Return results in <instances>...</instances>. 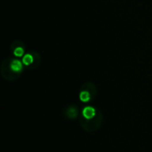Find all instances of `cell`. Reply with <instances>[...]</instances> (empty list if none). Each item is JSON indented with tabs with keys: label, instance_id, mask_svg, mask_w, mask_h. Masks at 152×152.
I'll return each instance as SVG.
<instances>
[{
	"label": "cell",
	"instance_id": "6da1fadb",
	"mask_svg": "<svg viewBox=\"0 0 152 152\" xmlns=\"http://www.w3.org/2000/svg\"><path fill=\"white\" fill-rule=\"evenodd\" d=\"M78 119H79L80 126H82V128L85 131H86L88 133H94L101 127L102 121H103V116H102V112L99 110L97 116L92 119H86L81 115L79 116Z\"/></svg>",
	"mask_w": 152,
	"mask_h": 152
},
{
	"label": "cell",
	"instance_id": "7a4b0ae2",
	"mask_svg": "<svg viewBox=\"0 0 152 152\" xmlns=\"http://www.w3.org/2000/svg\"><path fill=\"white\" fill-rule=\"evenodd\" d=\"M94 96H95V89L94 88V86H92V87L89 90V88H87L86 86L85 85V86L82 88L79 94L80 101L85 103L90 102L94 98Z\"/></svg>",
	"mask_w": 152,
	"mask_h": 152
},
{
	"label": "cell",
	"instance_id": "3957f363",
	"mask_svg": "<svg viewBox=\"0 0 152 152\" xmlns=\"http://www.w3.org/2000/svg\"><path fill=\"white\" fill-rule=\"evenodd\" d=\"M63 115L66 118L72 120L77 119L80 116L78 108L76 105H69V107H67L63 111Z\"/></svg>",
	"mask_w": 152,
	"mask_h": 152
},
{
	"label": "cell",
	"instance_id": "277c9868",
	"mask_svg": "<svg viewBox=\"0 0 152 152\" xmlns=\"http://www.w3.org/2000/svg\"><path fill=\"white\" fill-rule=\"evenodd\" d=\"M99 110H96L94 107H92V106H86L82 110V113H81V116L86 118V119H92L94 118V117L97 116Z\"/></svg>",
	"mask_w": 152,
	"mask_h": 152
},
{
	"label": "cell",
	"instance_id": "5b68a950",
	"mask_svg": "<svg viewBox=\"0 0 152 152\" xmlns=\"http://www.w3.org/2000/svg\"><path fill=\"white\" fill-rule=\"evenodd\" d=\"M10 68L12 71L14 72H20L22 69V64L21 61H18V60H14L11 62L10 64Z\"/></svg>",
	"mask_w": 152,
	"mask_h": 152
},
{
	"label": "cell",
	"instance_id": "8992f818",
	"mask_svg": "<svg viewBox=\"0 0 152 152\" xmlns=\"http://www.w3.org/2000/svg\"><path fill=\"white\" fill-rule=\"evenodd\" d=\"M33 62V56L31 54H26L22 59V63L25 65H29Z\"/></svg>",
	"mask_w": 152,
	"mask_h": 152
},
{
	"label": "cell",
	"instance_id": "52a82bcc",
	"mask_svg": "<svg viewBox=\"0 0 152 152\" xmlns=\"http://www.w3.org/2000/svg\"><path fill=\"white\" fill-rule=\"evenodd\" d=\"M23 48H21L20 46V47H17V48H15L14 49V52H13V53H14V55L16 56V57H20V56H22L23 55Z\"/></svg>",
	"mask_w": 152,
	"mask_h": 152
}]
</instances>
